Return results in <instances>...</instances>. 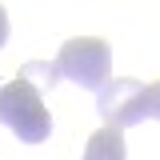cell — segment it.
Returning a JSON list of instances; mask_svg holds the SVG:
<instances>
[{
	"mask_svg": "<svg viewBox=\"0 0 160 160\" xmlns=\"http://www.w3.org/2000/svg\"><path fill=\"white\" fill-rule=\"evenodd\" d=\"M0 124L12 128L24 144H44L52 136V112L32 84L24 80H0Z\"/></svg>",
	"mask_w": 160,
	"mask_h": 160,
	"instance_id": "6da1fadb",
	"label": "cell"
},
{
	"mask_svg": "<svg viewBox=\"0 0 160 160\" xmlns=\"http://www.w3.org/2000/svg\"><path fill=\"white\" fill-rule=\"evenodd\" d=\"M56 72H60V80H72L80 88L100 92L108 84V72H112V48L96 36L64 40V48L56 56Z\"/></svg>",
	"mask_w": 160,
	"mask_h": 160,
	"instance_id": "7a4b0ae2",
	"label": "cell"
},
{
	"mask_svg": "<svg viewBox=\"0 0 160 160\" xmlns=\"http://www.w3.org/2000/svg\"><path fill=\"white\" fill-rule=\"evenodd\" d=\"M96 112L104 120V128H132L148 116L144 108V84L132 76H112L104 88L96 92Z\"/></svg>",
	"mask_w": 160,
	"mask_h": 160,
	"instance_id": "3957f363",
	"label": "cell"
},
{
	"mask_svg": "<svg viewBox=\"0 0 160 160\" xmlns=\"http://www.w3.org/2000/svg\"><path fill=\"white\" fill-rule=\"evenodd\" d=\"M80 160H128V148H124V136L116 128H100L88 136L84 144V156Z\"/></svg>",
	"mask_w": 160,
	"mask_h": 160,
	"instance_id": "277c9868",
	"label": "cell"
},
{
	"mask_svg": "<svg viewBox=\"0 0 160 160\" xmlns=\"http://www.w3.org/2000/svg\"><path fill=\"white\" fill-rule=\"evenodd\" d=\"M20 80H24V84H32L40 96H48V92L56 88V80H60L56 60H28V64L20 68Z\"/></svg>",
	"mask_w": 160,
	"mask_h": 160,
	"instance_id": "5b68a950",
	"label": "cell"
},
{
	"mask_svg": "<svg viewBox=\"0 0 160 160\" xmlns=\"http://www.w3.org/2000/svg\"><path fill=\"white\" fill-rule=\"evenodd\" d=\"M144 108H148V116H156V120H160V80L144 88Z\"/></svg>",
	"mask_w": 160,
	"mask_h": 160,
	"instance_id": "8992f818",
	"label": "cell"
},
{
	"mask_svg": "<svg viewBox=\"0 0 160 160\" xmlns=\"http://www.w3.org/2000/svg\"><path fill=\"white\" fill-rule=\"evenodd\" d=\"M8 44V12H4V4H0V48Z\"/></svg>",
	"mask_w": 160,
	"mask_h": 160,
	"instance_id": "52a82bcc",
	"label": "cell"
}]
</instances>
